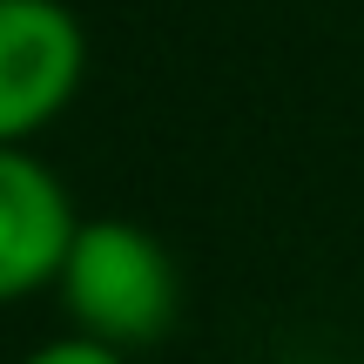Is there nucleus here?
Segmentation results:
<instances>
[{"label":"nucleus","mask_w":364,"mask_h":364,"mask_svg":"<svg viewBox=\"0 0 364 364\" xmlns=\"http://www.w3.org/2000/svg\"><path fill=\"white\" fill-rule=\"evenodd\" d=\"M21 364H129V358L108 351V344H95V338H81V331H68V338H54V344H41V351H27Z\"/></svg>","instance_id":"nucleus-4"},{"label":"nucleus","mask_w":364,"mask_h":364,"mask_svg":"<svg viewBox=\"0 0 364 364\" xmlns=\"http://www.w3.org/2000/svg\"><path fill=\"white\" fill-rule=\"evenodd\" d=\"M68 317L81 338L108 344V351H142L176 324L182 304V277L169 263V250L129 216H95L75 230L68 263L54 277Z\"/></svg>","instance_id":"nucleus-1"},{"label":"nucleus","mask_w":364,"mask_h":364,"mask_svg":"<svg viewBox=\"0 0 364 364\" xmlns=\"http://www.w3.org/2000/svg\"><path fill=\"white\" fill-rule=\"evenodd\" d=\"M81 216L61 176L27 149H0V311L54 284Z\"/></svg>","instance_id":"nucleus-3"},{"label":"nucleus","mask_w":364,"mask_h":364,"mask_svg":"<svg viewBox=\"0 0 364 364\" xmlns=\"http://www.w3.org/2000/svg\"><path fill=\"white\" fill-rule=\"evenodd\" d=\"M88 75V27L68 0H0V149H27Z\"/></svg>","instance_id":"nucleus-2"}]
</instances>
